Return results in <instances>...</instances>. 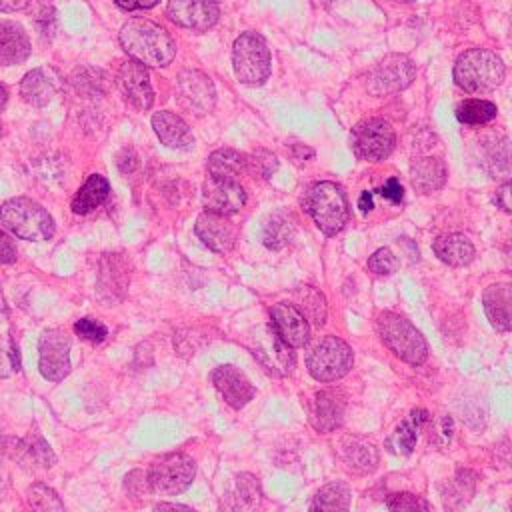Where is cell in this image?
Masks as SVG:
<instances>
[{
    "label": "cell",
    "mask_w": 512,
    "mask_h": 512,
    "mask_svg": "<svg viewBox=\"0 0 512 512\" xmlns=\"http://www.w3.org/2000/svg\"><path fill=\"white\" fill-rule=\"evenodd\" d=\"M476 488V474L470 470H458L440 490L442 502L448 510L462 508L474 494Z\"/></svg>",
    "instance_id": "obj_34"
},
{
    "label": "cell",
    "mask_w": 512,
    "mask_h": 512,
    "mask_svg": "<svg viewBox=\"0 0 512 512\" xmlns=\"http://www.w3.org/2000/svg\"><path fill=\"white\" fill-rule=\"evenodd\" d=\"M166 14L176 26L206 32L218 22L220 10L214 0H168Z\"/></svg>",
    "instance_id": "obj_15"
},
{
    "label": "cell",
    "mask_w": 512,
    "mask_h": 512,
    "mask_svg": "<svg viewBox=\"0 0 512 512\" xmlns=\"http://www.w3.org/2000/svg\"><path fill=\"white\" fill-rule=\"evenodd\" d=\"M252 354L260 360V364L274 376H286L294 368L292 348L274 332L272 326L262 328L256 336H252Z\"/></svg>",
    "instance_id": "obj_12"
},
{
    "label": "cell",
    "mask_w": 512,
    "mask_h": 512,
    "mask_svg": "<svg viewBox=\"0 0 512 512\" xmlns=\"http://www.w3.org/2000/svg\"><path fill=\"white\" fill-rule=\"evenodd\" d=\"M30 0H0V12H16L28 6Z\"/></svg>",
    "instance_id": "obj_51"
},
{
    "label": "cell",
    "mask_w": 512,
    "mask_h": 512,
    "mask_svg": "<svg viewBox=\"0 0 512 512\" xmlns=\"http://www.w3.org/2000/svg\"><path fill=\"white\" fill-rule=\"evenodd\" d=\"M368 270L378 274V276H390L398 268L396 256L388 248H378L370 258H368Z\"/></svg>",
    "instance_id": "obj_42"
},
{
    "label": "cell",
    "mask_w": 512,
    "mask_h": 512,
    "mask_svg": "<svg viewBox=\"0 0 512 512\" xmlns=\"http://www.w3.org/2000/svg\"><path fill=\"white\" fill-rule=\"evenodd\" d=\"M342 460L348 466V470L356 474H370L378 466V450L372 442L358 438V436H346L342 440Z\"/></svg>",
    "instance_id": "obj_28"
},
{
    "label": "cell",
    "mask_w": 512,
    "mask_h": 512,
    "mask_svg": "<svg viewBox=\"0 0 512 512\" xmlns=\"http://www.w3.org/2000/svg\"><path fill=\"white\" fill-rule=\"evenodd\" d=\"M484 312L498 332H508L512 326V288L510 284H492L482 296Z\"/></svg>",
    "instance_id": "obj_24"
},
{
    "label": "cell",
    "mask_w": 512,
    "mask_h": 512,
    "mask_svg": "<svg viewBox=\"0 0 512 512\" xmlns=\"http://www.w3.org/2000/svg\"><path fill=\"white\" fill-rule=\"evenodd\" d=\"M108 194H110L108 180L100 174H90L88 180L78 188L76 196L72 198L70 208L74 214H88L96 210L100 204H104Z\"/></svg>",
    "instance_id": "obj_31"
},
{
    "label": "cell",
    "mask_w": 512,
    "mask_h": 512,
    "mask_svg": "<svg viewBox=\"0 0 512 512\" xmlns=\"http://www.w3.org/2000/svg\"><path fill=\"white\" fill-rule=\"evenodd\" d=\"M212 382L224 402L236 410L244 408L256 394L252 382L232 364H220L212 372Z\"/></svg>",
    "instance_id": "obj_19"
},
{
    "label": "cell",
    "mask_w": 512,
    "mask_h": 512,
    "mask_svg": "<svg viewBox=\"0 0 512 512\" xmlns=\"http://www.w3.org/2000/svg\"><path fill=\"white\" fill-rule=\"evenodd\" d=\"M196 474L194 460L184 452H170L162 454L150 464L146 474L150 492L162 496H176L184 492Z\"/></svg>",
    "instance_id": "obj_7"
},
{
    "label": "cell",
    "mask_w": 512,
    "mask_h": 512,
    "mask_svg": "<svg viewBox=\"0 0 512 512\" xmlns=\"http://www.w3.org/2000/svg\"><path fill=\"white\" fill-rule=\"evenodd\" d=\"M18 364V350L8 348L0 336V378H8L14 370H18Z\"/></svg>",
    "instance_id": "obj_45"
},
{
    "label": "cell",
    "mask_w": 512,
    "mask_h": 512,
    "mask_svg": "<svg viewBox=\"0 0 512 512\" xmlns=\"http://www.w3.org/2000/svg\"><path fill=\"white\" fill-rule=\"evenodd\" d=\"M446 164L440 158L434 156H424L412 162L410 166V178H412V186L422 192V194H430L440 190L446 184Z\"/></svg>",
    "instance_id": "obj_27"
},
{
    "label": "cell",
    "mask_w": 512,
    "mask_h": 512,
    "mask_svg": "<svg viewBox=\"0 0 512 512\" xmlns=\"http://www.w3.org/2000/svg\"><path fill=\"white\" fill-rule=\"evenodd\" d=\"M352 362H354L352 348L338 336L322 338L306 358L308 372L318 382L340 380L350 372Z\"/></svg>",
    "instance_id": "obj_8"
},
{
    "label": "cell",
    "mask_w": 512,
    "mask_h": 512,
    "mask_svg": "<svg viewBox=\"0 0 512 512\" xmlns=\"http://www.w3.org/2000/svg\"><path fill=\"white\" fill-rule=\"evenodd\" d=\"M394 128L384 118H366L350 132V148L358 160L380 162L394 150Z\"/></svg>",
    "instance_id": "obj_9"
},
{
    "label": "cell",
    "mask_w": 512,
    "mask_h": 512,
    "mask_svg": "<svg viewBox=\"0 0 512 512\" xmlns=\"http://www.w3.org/2000/svg\"><path fill=\"white\" fill-rule=\"evenodd\" d=\"M10 454L22 464V466H38V468H50L56 462V456L48 442L38 434H28L26 438H10Z\"/></svg>",
    "instance_id": "obj_26"
},
{
    "label": "cell",
    "mask_w": 512,
    "mask_h": 512,
    "mask_svg": "<svg viewBox=\"0 0 512 512\" xmlns=\"http://www.w3.org/2000/svg\"><path fill=\"white\" fill-rule=\"evenodd\" d=\"M178 100L196 116L208 114L216 102V90L212 80L200 70H184L178 76Z\"/></svg>",
    "instance_id": "obj_14"
},
{
    "label": "cell",
    "mask_w": 512,
    "mask_h": 512,
    "mask_svg": "<svg viewBox=\"0 0 512 512\" xmlns=\"http://www.w3.org/2000/svg\"><path fill=\"white\" fill-rule=\"evenodd\" d=\"M496 104L490 100H480V98H468L464 102L458 104L456 108V118L462 124L468 126H480L490 122L492 118H496Z\"/></svg>",
    "instance_id": "obj_36"
},
{
    "label": "cell",
    "mask_w": 512,
    "mask_h": 512,
    "mask_svg": "<svg viewBox=\"0 0 512 512\" xmlns=\"http://www.w3.org/2000/svg\"><path fill=\"white\" fill-rule=\"evenodd\" d=\"M0 222L8 232L22 240L42 242L54 236L56 224L48 210L32 198H10L0 206Z\"/></svg>",
    "instance_id": "obj_4"
},
{
    "label": "cell",
    "mask_w": 512,
    "mask_h": 512,
    "mask_svg": "<svg viewBox=\"0 0 512 512\" xmlns=\"http://www.w3.org/2000/svg\"><path fill=\"white\" fill-rule=\"evenodd\" d=\"M202 204L208 212L222 216L236 214L246 204L244 186L234 178L208 176L202 186Z\"/></svg>",
    "instance_id": "obj_13"
},
{
    "label": "cell",
    "mask_w": 512,
    "mask_h": 512,
    "mask_svg": "<svg viewBox=\"0 0 512 512\" xmlns=\"http://www.w3.org/2000/svg\"><path fill=\"white\" fill-rule=\"evenodd\" d=\"M376 332L384 346L406 364L420 366L428 358V344L408 318L396 312H382L376 318Z\"/></svg>",
    "instance_id": "obj_5"
},
{
    "label": "cell",
    "mask_w": 512,
    "mask_h": 512,
    "mask_svg": "<svg viewBox=\"0 0 512 512\" xmlns=\"http://www.w3.org/2000/svg\"><path fill=\"white\" fill-rule=\"evenodd\" d=\"M262 486L260 480L250 474H238L222 498L224 512H262Z\"/></svg>",
    "instance_id": "obj_20"
},
{
    "label": "cell",
    "mask_w": 512,
    "mask_h": 512,
    "mask_svg": "<svg viewBox=\"0 0 512 512\" xmlns=\"http://www.w3.org/2000/svg\"><path fill=\"white\" fill-rule=\"evenodd\" d=\"M244 168H246V156L232 150V148L214 150L208 156V162H206L208 176H216V178H234V180H238V176Z\"/></svg>",
    "instance_id": "obj_35"
},
{
    "label": "cell",
    "mask_w": 512,
    "mask_h": 512,
    "mask_svg": "<svg viewBox=\"0 0 512 512\" xmlns=\"http://www.w3.org/2000/svg\"><path fill=\"white\" fill-rule=\"evenodd\" d=\"M194 232L196 236L202 240L204 246H208L214 252H230L236 244L238 238V230L236 226L230 222L228 216L216 214V212H208L204 210L194 224Z\"/></svg>",
    "instance_id": "obj_16"
},
{
    "label": "cell",
    "mask_w": 512,
    "mask_h": 512,
    "mask_svg": "<svg viewBox=\"0 0 512 512\" xmlns=\"http://www.w3.org/2000/svg\"><path fill=\"white\" fill-rule=\"evenodd\" d=\"M236 78L246 86H262L272 72V58L266 40L256 32H242L232 46Z\"/></svg>",
    "instance_id": "obj_6"
},
{
    "label": "cell",
    "mask_w": 512,
    "mask_h": 512,
    "mask_svg": "<svg viewBox=\"0 0 512 512\" xmlns=\"http://www.w3.org/2000/svg\"><path fill=\"white\" fill-rule=\"evenodd\" d=\"M30 50V38L24 28L12 20H0V66L22 64Z\"/></svg>",
    "instance_id": "obj_23"
},
{
    "label": "cell",
    "mask_w": 512,
    "mask_h": 512,
    "mask_svg": "<svg viewBox=\"0 0 512 512\" xmlns=\"http://www.w3.org/2000/svg\"><path fill=\"white\" fill-rule=\"evenodd\" d=\"M358 208H360V212H364V214H368V212L374 208V196H372V192L364 190V192L360 194V198H358Z\"/></svg>",
    "instance_id": "obj_52"
},
{
    "label": "cell",
    "mask_w": 512,
    "mask_h": 512,
    "mask_svg": "<svg viewBox=\"0 0 512 512\" xmlns=\"http://www.w3.org/2000/svg\"><path fill=\"white\" fill-rule=\"evenodd\" d=\"M270 326L290 346L300 348L310 338V326L296 304L278 302L270 308Z\"/></svg>",
    "instance_id": "obj_17"
},
{
    "label": "cell",
    "mask_w": 512,
    "mask_h": 512,
    "mask_svg": "<svg viewBox=\"0 0 512 512\" xmlns=\"http://www.w3.org/2000/svg\"><path fill=\"white\" fill-rule=\"evenodd\" d=\"M246 168H250V172L260 174L262 178H270L278 170V160L272 152L258 148L256 152L246 156Z\"/></svg>",
    "instance_id": "obj_41"
},
{
    "label": "cell",
    "mask_w": 512,
    "mask_h": 512,
    "mask_svg": "<svg viewBox=\"0 0 512 512\" xmlns=\"http://www.w3.org/2000/svg\"><path fill=\"white\" fill-rule=\"evenodd\" d=\"M344 412H346V398L340 390H334V388L320 390L310 402L308 420L318 432H332L342 424Z\"/></svg>",
    "instance_id": "obj_21"
},
{
    "label": "cell",
    "mask_w": 512,
    "mask_h": 512,
    "mask_svg": "<svg viewBox=\"0 0 512 512\" xmlns=\"http://www.w3.org/2000/svg\"><path fill=\"white\" fill-rule=\"evenodd\" d=\"M506 66L502 58L486 48H470L462 52L454 64V82L470 94L490 92L504 82Z\"/></svg>",
    "instance_id": "obj_2"
},
{
    "label": "cell",
    "mask_w": 512,
    "mask_h": 512,
    "mask_svg": "<svg viewBox=\"0 0 512 512\" xmlns=\"http://www.w3.org/2000/svg\"><path fill=\"white\" fill-rule=\"evenodd\" d=\"M298 310L304 314L306 320H312L316 326H322L326 320V300L324 294L318 292L314 286H302L296 290Z\"/></svg>",
    "instance_id": "obj_37"
},
{
    "label": "cell",
    "mask_w": 512,
    "mask_h": 512,
    "mask_svg": "<svg viewBox=\"0 0 512 512\" xmlns=\"http://www.w3.org/2000/svg\"><path fill=\"white\" fill-rule=\"evenodd\" d=\"M22 98L32 106H46L56 96V82L42 68L30 70L20 82Z\"/></svg>",
    "instance_id": "obj_33"
},
{
    "label": "cell",
    "mask_w": 512,
    "mask_h": 512,
    "mask_svg": "<svg viewBox=\"0 0 512 512\" xmlns=\"http://www.w3.org/2000/svg\"><path fill=\"white\" fill-rule=\"evenodd\" d=\"M302 208L326 236H334L348 222L346 194L330 180L310 184L302 194Z\"/></svg>",
    "instance_id": "obj_3"
},
{
    "label": "cell",
    "mask_w": 512,
    "mask_h": 512,
    "mask_svg": "<svg viewBox=\"0 0 512 512\" xmlns=\"http://www.w3.org/2000/svg\"><path fill=\"white\" fill-rule=\"evenodd\" d=\"M28 504L32 512H64V504L56 490L46 486L44 482H36L26 492Z\"/></svg>",
    "instance_id": "obj_39"
},
{
    "label": "cell",
    "mask_w": 512,
    "mask_h": 512,
    "mask_svg": "<svg viewBox=\"0 0 512 512\" xmlns=\"http://www.w3.org/2000/svg\"><path fill=\"white\" fill-rule=\"evenodd\" d=\"M0 136H2V126H0Z\"/></svg>",
    "instance_id": "obj_55"
},
{
    "label": "cell",
    "mask_w": 512,
    "mask_h": 512,
    "mask_svg": "<svg viewBox=\"0 0 512 512\" xmlns=\"http://www.w3.org/2000/svg\"><path fill=\"white\" fill-rule=\"evenodd\" d=\"M378 192H380L382 198L390 200L392 204H400L402 198H404V188H402V184L398 182V178H388V180L378 188Z\"/></svg>",
    "instance_id": "obj_46"
},
{
    "label": "cell",
    "mask_w": 512,
    "mask_h": 512,
    "mask_svg": "<svg viewBox=\"0 0 512 512\" xmlns=\"http://www.w3.org/2000/svg\"><path fill=\"white\" fill-rule=\"evenodd\" d=\"M512 190V186H510V182H504L498 190H496V196H494V202L504 210V212H510L512 210V202H510V192Z\"/></svg>",
    "instance_id": "obj_49"
},
{
    "label": "cell",
    "mask_w": 512,
    "mask_h": 512,
    "mask_svg": "<svg viewBox=\"0 0 512 512\" xmlns=\"http://www.w3.org/2000/svg\"><path fill=\"white\" fill-rule=\"evenodd\" d=\"M128 282H130V272L124 258H120V254H106L100 262V272H98L100 298L106 302L120 300Z\"/></svg>",
    "instance_id": "obj_22"
},
{
    "label": "cell",
    "mask_w": 512,
    "mask_h": 512,
    "mask_svg": "<svg viewBox=\"0 0 512 512\" xmlns=\"http://www.w3.org/2000/svg\"><path fill=\"white\" fill-rule=\"evenodd\" d=\"M430 420V414L422 408L418 410H412L408 414V418L404 422L398 424V428L394 430V434L388 438V446L392 452L396 454H410L416 446V438H418V432L420 428Z\"/></svg>",
    "instance_id": "obj_32"
},
{
    "label": "cell",
    "mask_w": 512,
    "mask_h": 512,
    "mask_svg": "<svg viewBox=\"0 0 512 512\" xmlns=\"http://www.w3.org/2000/svg\"><path fill=\"white\" fill-rule=\"evenodd\" d=\"M152 128L160 142L174 150H184L194 144V136L188 128V124L174 112L162 110L152 116Z\"/></svg>",
    "instance_id": "obj_25"
},
{
    "label": "cell",
    "mask_w": 512,
    "mask_h": 512,
    "mask_svg": "<svg viewBox=\"0 0 512 512\" xmlns=\"http://www.w3.org/2000/svg\"><path fill=\"white\" fill-rule=\"evenodd\" d=\"M292 232H294V224L288 216L284 214H274L266 224H264V230H262V240L268 248L272 250H278L282 248L284 244L290 242L292 238Z\"/></svg>",
    "instance_id": "obj_38"
},
{
    "label": "cell",
    "mask_w": 512,
    "mask_h": 512,
    "mask_svg": "<svg viewBox=\"0 0 512 512\" xmlns=\"http://www.w3.org/2000/svg\"><path fill=\"white\" fill-rule=\"evenodd\" d=\"M416 66L404 54H388L368 72V90L372 94H394L412 84Z\"/></svg>",
    "instance_id": "obj_10"
},
{
    "label": "cell",
    "mask_w": 512,
    "mask_h": 512,
    "mask_svg": "<svg viewBox=\"0 0 512 512\" xmlns=\"http://www.w3.org/2000/svg\"><path fill=\"white\" fill-rule=\"evenodd\" d=\"M118 40L124 52L144 66L162 68L168 66L176 56L174 38L168 34L166 28L148 18L128 20L120 28Z\"/></svg>",
    "instance_id": "obj_1"
},
{
    "label": "cell",
    "mask_w": 512,
    "mask_h": 512,
    "mask_svg": "<svg viewBox=\"0 0 512 512\" xmlns=\"http://www.w3.org/2000/svg\"><path fill=\"white\" fill-rule=\"evenodd\" d=\"M400 2H414V0H400Z\"/></svg>",
    "instance_id": "obj_54"
},
{
    "label": "cell",
    "mask_w": 512,
    "mask_h": 512,
    "mask_svg": "<svg viewBox=\"0 0 512 512\" xmlns=\"http://www.w3.org/2000/svg\"><path fill=\"white\" fill-rule=\"evenodd\" d=\"M38 370L50 382H60L70 372V336L62 328H48L38 342Z\"/></svg>",
    "instance_id": "obj_11"
},
{
    "label": "cell",
    "mask_w": 512,
    "mask_h": 512,
    "mask_svg": "<svg viewBox=\"0 0 512 512\" xmlns=\"http://www.w3.org/2000/svg\"><path fill=\"white\" fill-rule=\"evenodd\" d=\"M350 486L334 480L324 484L312 498L308 512H350Z\"/></svg>",
    "instance_id": "obj_30"
},
{
    "label": "cell",
    "mask_w": 512,
    "mask_h": 512,
    "mask_svg": "<svg viewBox=\"0 0 512 512\" xmlns=\"http://www.w3.org/2000/svg\"><path fill=\"white\" fill-rule=\"evenodd\" d=\"M16 244L12 242L10 234L0 228V262L2 264H12L16 260Z\"/></svg>",
    "instance_id": "obj_47"
},
{
    "label": "cell",
    "mask_w": 512,
    "mask_h": 512,
    "mask_svg": "<svg viewBox=\"0 0 512 512\" xmlns=\"http://www.w3.org/2000/svg\"><path fill=\"white\" fill-rule=\"evenodd\" d=\"M118 88L122 90L124 98L136 106L138 110H148L154 102V92L150 86V78H148V70L144 64L136 62V60H126L122 62L118 76H116Z\"/></svg>",
    "instance_id": "obj_18"
},
{
    "label": "cell",
    "mask_w": 512,
    "mask_h": 512,
    "mask_svg": "<svg viewBox=\"0 0 512 512\" xmlns=\"http://www.w3.org/2000/svg\"><path fill=\"white\" fill-rule=\"evenodd\" d=\"M432 250L438 260H442L448 266H466L474 258V246L468 236L450 232L442 234L432 242Z\"/></svg>",
    "instance_id": "obj_29"
},
{
    "label": "cell",
    "mask_w": 512,
    "mask_h": 512,
    "mask_svg": "<svg viewBox=\"0 0 512 512\" xmlns=\"http://www.w3.org/2000/svg\"><path fill=\"white\" fill-rule=\"evenodd\" d=\"M118 8L126 10V12H132V10H148V8H154L160 0H114Z\"/></svg>",
    "instance_id": "obj_48"
},
{
    "label": "cell",
    "mask_w": 512,
    "mask_h": 512,
    "mask_svg": "<svg viewBox=\"0 0 512 512\" xmlns=\"http://www.w3.org/2000/svg\"><path fill=\"white\" fill-rule=\"evenodd\" d=\"M124 488H126L128 496L134 498V500L144 498L146 492L150 490L148 478H146V474H144L142 470H132V472H128L126 478H124Z\"/></svg>",
    "instance_id": "obj_44"
},
{
    "label": "cell",
    "mask_w": 512,
    "mask_h": 512,
    "mask_svg": "<svg viewBox=\"0 0 512 512\" xmlns=\"http://www.w3.org/2000/svg\"><path fill=\"white\" fill-rule=\"evenodd\" d=\"M386 506L390 512H428V502L412 492H396L386 496Z\"/></svg>",
    "instance_id": "obj_40"
},
{
    "label": "cell",
    "mask_w": 512,
    "mask_h": 512,
    "mask_svg": "<svg viewBox=\"0 0 512 512\" xmlns=\"http://www.w3.org/2000/svg\"><path fill=\"white\" fill-rule=\"evenodd\" d=\"M152 512H196L194 508L186 504H176V502H160L154 506Z\"/></svg>",
    "instance_id": "obj_50"
},
{
    "label": "cell",
    "mask_w": 512,
    "mask_h": 512,
    "mask_svg": "<svg viewBox=\"0 0 512 512\" xmlns=\"http://www.w3.org/2000/svg\"><path fill=\"white\" fill-rule=\"evenodd\" d=\"M6 102H8V88L0 82V110L6 106Z\"/></svg>",
    "instance_id": "obj_53"
},
{
    "label": "cell",
    "mask_w": 512,
    "mask_h": 512,
    "mask_svg": "<svg viewBox=\"0 0 512 512\" xmlns=\"http://www.w3.org/2000/svg\"><path fill=\"white\" fill-rule=\"evenodd\" d=\"M74 332L82 340H88L92 344H98V342H102L108 336V328L100 320H94V318H80L74 324Z\"/></svg>",
    "instance_id": "obj_43"
}]
</instances>
